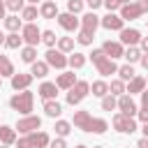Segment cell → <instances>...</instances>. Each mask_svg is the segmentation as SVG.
Returning a JSON list of instances; mask_svg holds the SVG:
<instances>
[{"mask_svg":"<svg viewBox=\"0 0 148 148\" xmlns=\"http://www.w3.org/2000/svg\"><path fill=\"white\" fill-rule=\"evenodd\" d=\"M106 130H109V123L104 118H92V127H90L92 134H104Z\"/></svg>","mask_w":148,"mask_h":148,"instance_id":"cell-35","label":"cell"},{"mask_svg":"<svg viewBox=\"0 0 148 148\" xmlns=\"http://www.w3.org/2000/svg\"><path fill=\"white\" fill-rule=\"evenodd\" d=\"M116 102H118V99H116L113 95H104V97H102V109H104V111H113V109H116Z\"/></svg>","mask_w":148,"mask_h":148,"instance_id":"cell-40","label":"cell"},{"mask_svg":"<svg viewBox=\"0 0 148 148\" xmlns=\"http://www.w3.org/2000/svg\"><path fill=\"white\" fill-rule=\"evenodd\" d=\"M44 113H46L49 118H58V116L62 113V104L56 102V99H46V102H44Z\"/></svg>","mask_w":148,"mask_h":148,"instance_id":"cell-21","label":"cell"},{"mask_svg":"<svg viewBox=\"0 0 148 148\" xmlns=\"http://www.w3.org/2000/svg\"><path fill=\"white\" fill-rule=\"evenodd\" d=\"M76 148H88V146H76Z\"/></svg>","mask_w":148,"mask_h":148,"instance_id":"cell-58","label":"cell"},{"mask_svg":"<svg viewBox=\"0 0 148 148\" xmlns=\"http://www.w3.org/2000/svg\"><path fill=\"white\" fill-rule=\"evenodd\" d=\"M42 42H44L49 49H53V46L58 44V37H56V32H53V30H44V32H42Z\"/></svg>","mask_w":148,"mask_h":148,"instance_id":"cell-38","label":"cell"},{"mask_svg":"<svg viewBox=\"0 0 148 148\" xmlns=\"http://www.w3.org/2000/svg\"><path fill=\"white\" fill-rule=\"evenodd\" d=\"M53 130H56V134H58V136H62V139H65V136L72 132V123H67V120H58V123L53 125Z\"/></svg>","mask_w":148,"mask_h":148,"instance_id":"cell-36","label":"cell"},{"mask_svg":"<svg viewBox=\"0 0 148 148\" xmlns=\"http://www.w3.org/2000/svg\"><path fill=\"white\" fill-rule=\"evenodd\" d=\"M97 25H99V16H97L95 12H88V14H83V16H81V30H83V32L95 35Z\"/></svg>","mask_w":148,"mask_h":148,"instance_id":"cell-13","label":"cell"},{"mask_svg":"<svg viewBox=\"0 0 148 148\" xmlns=\"http://www.w3.org/2000/svg\"><path fill=\"white\" fill-rule=\"evenodd\" d=\"M25 2H28V5H37L39 0H25Z\"/></svg>","mask_w":148,"mask_h":148,"instance_id":"cell-55","label":"cell"},{"mask_svg":"<svg viewBox=\"0 0 148 148\" xmlns=\"http://www.w3.org/2000/svg\"><path fill=\"white\" fill-rule=\"evenodd\" d=\"M95 148H104V146H95Z\"/></svg>","mask_w":148,"mask_h":148,"instance_id":"cell-59","label":"cell"},{"mask_svg":"<svg viewBox=\"0 0 148 148\" xmlns=\"http://www.w3.org/2000/svg\"><path fill=\"white\" fill-rule=\"evenodd\" d=\"M127 148H130V146H127Z\"/></svg>","mask_w":148,"mask_h":148,"instance_id":"cell-64","label":"cell"},{"mask_svg":"<svg viewBox=\"0 0 148 148\" xmlns=\"http://www.w3.org/2000/svg\"><path fill=\"white\" fill-rule=\"evenodd\" d=\"M141 42V32L136 28H123L120 30V44H127V46H136Z\"/></svg>","mask_w":148,"mask_h":148,"instance_id":"cell-14","label":"cell"},{"mask_svg":"<svg viewBox=\"0 0 148 148\" xmlns=\"http://www.w3.org/2000/svg\"><path fill=\"white\" fill-rule=\"evenodd\" d=\"M123 58L127 60V65H132V62H139V58H141V51H139L136 46H127V49H125V53H123Z\"/></svg>","mask_w":148,"mask_h":148,"instance_id":"cell-32","label":"cell"},{"mask_svg":"<svg viewBox=\"0 0 148 148\" xmlns=\"http://www.w3.org/2000/svg\"><path fill=\"white\" fill-rule=\"evenodd\" d=\"M0 148H7V146H0Z\"/></svg>","mask_w":148,"mask_h":148,"instance_id":"cell-61","label":"cell"},{"mask_svg":"<svg viewBox=\"0 0 148 148\" xmlns=\"http://www.w3.org/2000/svg\"><path fill=\"white\" fill-rule=\"evenodd\" d=\"M139 7H141L143 14H148V0H139Z\"/></svg>","mask_w":148,"mask_h":148,"instance_id":"cell-52","label":"cell"},{"mask_svg":"<svg viewBox=\"0 0 148 148\" xmlns=\"http://www.w3.org/2000/svg\"><path fill=\"white\" fill-rule=\"evenodd\" d=\"M37 95L46 102V99H56V95H58V86L56 83H51V81H44L39 88H37Z\"/></svg>","mask_w":148,"mask_h":148,"instance_id":"cell-18","label":"cell"},{"mask_svg":"<svg viewBox=\"0 0 148 148\" xmlns=\"http://www.w3.org/2000/svg\"><path fill=\"white\" fill-rule=\"evenodd\" d=\"M136 116H139L141 123H148V106H141V109L136 111Z\"/></svg>","mask_w":148,"mask_h":148,"instance_id":"cell-46","label":"cell"},{"mask_svg":"<svg viewBox=\"0 0 148 148\" xmlns=\"http://www.w3.org/2000/svg\"><path fill=\"white\" fill-rule=\"evenodd\" d=\"M21 44H23V37L18 32H12V35L5 37V46L7 49H21Z\"/></svg>","mask_w":148,"mask_h":148,"instance_id":"cell-31","label":"cell"},{"mask_svg":"<svg viewBox=\"0 0 148 148\" xmlns=\"http://www.w3.org/2000/svg\"><path fill=\"white\" fill-rule=\"evenodd\" d=\"M123 23H125V21H123L116 12H109L106 16H102V18H99V25H102V28H106V30H123Z\"/></svg>","mask_w":148,"mask_h":148,"instance_id":"cell-12","label":"cell"},{"mask_svg":"<svg viewBox=\"0 0 148 148\" xmlns=\"http://www.w3.org/2000/svg\"><path fill=\"white\" fill-rule=\"evenodd\" d=\"M92 39H95V35L83 32V30H81V32H79V37H76V42H79L81 46H90V44H92Z\"/></svg>","mask_w":148,"mask_h":148,"instance_id":"cell-42","label":"cell"},{"mask_svg":"<svg viewBox=\"0 0 148 148\" xmlns=\"http://www.w3.org/2000/svg\"><path fill=\"white\" fill-rule=\"evenodd\" d=\"M44 62H46L49 67H56V69H65V67H67V58H65V53L58 51V49H49V51L44 53Z\"/></svg>","mask_w":148,"mask_h":148,"instance_id":"cell-7","label":"cell"},{"mask_svg":"<svg viewBox=\"0 0 148 148\" xmlns=\"http://www.w3.org/2000/svg\"><path fill=\"white\" fill-rule=\"evenodd\" d=\"M49 148H67V141H65L62 136H58V139H53V141L49 143Z\"/></svg>","mask_w":148,"mask_h":148,"instance_id":"cell-45","label":"cell"},{"mask_svg":"<svg viewBox=\"0 0 148 148\" xmlns=\"http://www.w3.org/2000/svg\"><path fill=\"white\" fill-rule=\"evenodd\" d=\"M0 141H2L5 146H12V143L16 141V130L9 127V125H0Z\"/></svg>","mask_w":148,"mask_h":148,"instance_id":"cell-22","label":"cell"},{"mask_svg":"<svg viewBox=\"0 0 148 148\" xmlns=\"http://www.w3.org/2000/svg\"><path fill=\"white\" fill-rule=\"evenodd\" d=\"M67 12L69 14H79V12H83V0H67Z\"/></svg>","mask_w":148,"mask_h":148,"instance_id":"cell-39","label":"cell"},{"mask_svg":"<svg viewBox=\"0 0 148 148\" xmlns=\"http://www.w3.org/2000/svg\"><path fill=\"white\" fill-rule=\"evenodd\" d=\"M111 123H113V127H116L118 132H123V134H132V132H136V120L130 118V116H125V113H116Z\"/></svg>","mask_w":148,"mask_h":148,"instance_id":"cell-4","label":"cell"},{"mask_svg":"<svg viewBox=\"0 0 148 148\" xmlns=\"http://www.w3.org/2000/svg\"><path fill=\"white\" fill-rule=\"evenodd\" d=\"M146 90V79L143 76H134L132 81H130V86L125 88V92H130V95H134V92H143Z\"/></svg>","mask_w":148,"mask_h":148,"instance_id":"cell-23","label":"cell"},{"mask_svg":"<svg viewBox=\"0 0 148 148\" xmlns=\"http://www.w3.org/2000/svg\"><path fill=\"white\" fill-rule=\"evenodd\" d=\"M88 92H90V83H88V81H76V83L69 88V92H67V104L76 106Z\"/></svg>","mask_w":148,"mask_h":148,"instance_id":"cell-3","label":"cell"},{"mask_svg":"<svg viewBox=\"0 0 148 148\" xmlns=\"http://www.w3.org/2000/svg\"><path fill=\"white\" fill-rule=\"evenodd\" d=\"M58 25H60L62 30H67V32H74V30H79L81 21H79V18H76L74 14L65 12V14H58Z\"/></svg>","mask_w":148,"mask_h":148,"instance_id":"cell-11","label":"cell"},{"mask_svg":"<svg viewBox=\"0 0 148 148\" xmlns=\"http://www.w3.org/2000/svg\"><path fill=\"white\" fill-rule=\"evenodd\" d=\"M146 23H148V18H146Z\"/></svg>","mask_w":148,"mask_h":148,"instance_id":"cell-63","label":"cell"},{"mask_svg":"<svg viewBox=\"0 0 148 148\" xmlns=\"http://www.w3.org/2000/svg\"><path fill=\"white\" fill-rule=\"evenodd\" d=\"M14 65L7 56H0V76H14Z\"/></svg>","mask_w":148,"mask_h":148,"instance_id":"cell-27","label":"cell"},{"mask_svg":"<svg viewBox=\"0 0 148 148\" xmlns=\"http://www.w3.org/2000/svg\"><path fill=\"white\" fill-rule=\"evenodd\" d=\"M32 83V74H14L12 76V88L14 90H28V86Z\"/></svg>","mask_w":148,"mask_h":148,"instance_id":"cell-19","label":"cell"},{"mask_svg":"<svg viewBox=\"0 0 148 148\" xmlns=\"http://www.w3.org/2000/svg\"><path fill=\"white\" fill-rule=\"evenodd\" d=\"M141 106H148V88L141 92Z\"/></svg>","mask_w":148,"mask_h":148,"instance_id":"cell-51","label":"cell"},{"mask_svg":"<svg viewBox=\"0 0 148 148\" xmlns=\"http://www.w3.org/2000/svg\"><path fill=\"white\" fill-rule=\"evenodd\" d=\"M5 9H7V7H5V2L0 0V18H5Z\"/></svg>","mask_w":148,"mask_h":148,"instance_id":"cell-53","label":"cell"},{"mask_svg":"<svg viewBox=\"0 0 148 148\" xmlns=\"http://www.w3.org/2000/svg\"><path fill=\"white\" fill-rule=\"evenodd\" d=\"M118 76H120V81H132L136 74H134L132 65H123V67H118Z\"/></svg>","mask_w":148,"mask_h":148,"instance_id":"cell-37","label":"cell"},{"mask_svg":"<svg viewBox=\"0 0 148 148\" xmlns=\"http://www.w3.org/2000/svg\"><path fill=\"white\" fill-rule=\"evenodd\" d=\"M102 51H104V56H106V58H111V60H116V58H123V53H125L123 44H120V42H111V39L102 44Z\"/></svg>","mask_w":148,"mask_h":148,"instance_id":"cell-15","label":"cell"},{"mask_svg":"<svg viewBox=\"0 0 148 148\" xmlns=\"http://www.w3.org/2000/svg\"><path fill=\"white\" fill-rule=\"evenodd\" d=\"M146 83H148V76H146Z\"/></svg>","mask_w":148,"mask_h":148,"instance_id":"cell-60","label":"cell"},{"mask_svg":"<svg viewBox=\"0 0 148 148\" xmlns=\"http://www.w3.org/2000/svg\"><path fill=\"white\" fill-rule=\"evenodd\" d=\"M21 60L28 62V65H32V62L37 60V49H35V46H23V49H21Z\"/></svg>","mask_w":148,"mask_h":148,"instance_id":"cell-28","label":"cell"},{"mask_svg":"<svg viewBox=\"0 0 148 148\" xmlns=\"http://www.w3.org/2000/svg\"><path fill=\"white\" fill-rule=\"evenodd\" d=\"M32 104H35V95H32L30 90H21V92H16V95L9 99V106H12L14 111H18L21 116H30Z\"/></svg>","mask_w":148,"mask_h":148,"instance_id":"cell-1","label":"cell"},{"mask_svg":"<svg viewBox=\"0 0 148 148\" xmlns=\"http://www.w3.org/2000/svg\"><path fill=\"white\" fill-rule=\"evenodd\" d=\"M102 2H104V0H86V5H88V7L92 9V12H95L97 7H102Z\"/></svg>","mask_w":148,"mask_h":148,"instance_id":"cell-47","label":"cell"},{"mask_svg":"<svg viewBox=\"0 0 148 148\" xmlns=\"http://www.w3.org/2000/svg\"><path fill=\"white\" fill-rule=\"evenodd\" d=\"M143 136L148 139V123H143Z\"/></svg>","mask_w":148,"mask_h":148,"instance_id":"cell-54","label":"cell"},{"mask_svg":"<svg viewBox=\"0 0 148 148\" xmlns=\"http://www.w3.org/2000/svg\"><path fill=\"white\" fill-rule=\"evenodd\" d=\"M58 51L62 53L74 51V37H58Z\"/></svg>","mask_w":148,"mask_h":148,"instance_id":"cell-34","label":"cell"},{"mask_svg":"<svg viewBox=\"0 0 148 148\" xmlns=\"http://www.w3.org/2000/svg\"><path fill=\"white\" fill-rule=\"evenodd\" d=\"M136 148H148V139H146V136H141V139L136 141Z\"/></svg>","mask_w":148,"mask_h":148,"instance_id":"cell-49","label":"cell"},{"mask_svg":"<svg viewBox=\"0 0 148 148\" xmlns=\"http://www.w3.org/2000/svg\"><path fill=\"white\" fill-rule=\"evenodd\" d=\"M58 5L53 2V0H44L42 5H39V16L42 18H58Z\"/></svg>","mask_w":148,"mask_h":148,"instance_id":"cell-16","label":"cell"},{"mask_svg":"<svg viewBox=\"0 0 148 148\" xmlns=\"http://www.w3.org/2000/svg\"><path fill=\"white\" fill-rule=\"evenodd\" d=\"M95 67H97V72H99L102 76H111V74H118V65H116L111 58H104V60H102V62H97Z\"/></svg>","mask_w":148,"mask_h":148,"instance_id":"cell-20","label":"cell"},{"mask_svg":"<svg viewBox=\"0 0 148 148\" xmlns=\"http://www.w3.org/2000/svg\"><path fill=\"white\" fill-rule=\"evenodd\" d=\"M102 5H104L109 12H116V9H120V2H118V0H104Z\"/></svg>","mask_w":148,"mask_h":148,"instance_id":"cell-44","label":"cell"},{"mask_svg":"<svg viewBox=\"0 0 148 148\" xmlns=\"http://www.w3.org/2000/svg\"><path fill=\"white\" fill-rule=\"evenodd\" d=\"M30 74H32V79H35V76H37V79H44V76L49 74V65H46L44 60H35V62H32Z\"/></svg>","mask_w":148,"mask_h":148,"instance_id":"cell-25","label":"cell"},{"mask_svg":"<svg viewBox=\"0 0 148 148\" xmlns=\"http://www.w3.org/2000/svg\"><path fill=\"white\" fill-rule=\"evenodd\" d=\"M5 7L9 12H21L25 7V0H5Z\"/></svg>","mask_w":148,"mask_h":148,"instance_id":"cell-41","label":"cell"},{"mask_svg":"<svg viewBox=\"0 0 148 148\" xmlns=\"http://www.w3.org/2000/svg\"><path fill=\"white\" fill-rule=\"evenodd\" d=\"M37 14H39V9H37L35 5H25V7L21 9V18H25L28 23H32V21L37 18Z\"/></svg>","mask_w":148,"mask_h":148,"instance_id":"cell-30","label":"cell"},{"mask_svg":"<svg viewBox=\"0 0 148 148\" xmlns=\"http://www.w3.org/2000/svg\"><path fill=\"white\" fill-rule=\"evenodd\" d=\"M2 44H5V35L0 32V46H2Z\"/></svg>","mask_w":148,"mask_h":148,"instance_id":"cell-56","label":"cell"},{"mask_svg":"<svg viewBox=\"0 0 148 148\" xmlns=\"http://www.w3.org/2000/svg\"><path fill=\"white\" fill-rule=\"evenodd\" d=\"M118 2H120V5H127V2H130V0H118Z\"/></svg>","mask_w":148,"mask_h":148,"instance_id":"cell-57","label":"cell"},{"mask_svg":"<svg viewBox=\"0 0 148 148\" xmlns=\"http://www.w3.org/2000/svg\"><path fill=\"white\" fill-rule=\"evenodd\" d=\"M143 12H141V7H139V2H127V5H120V18L123 21H134V18H139Z\"/></svg>","mask_w":148,"mask_h":148,"instance_id":"cell-10","label":"cell"},{"mask_svg":"<svg viewBox=\"0 0 148 148\" xmlns=\"http://www.w3.org/2000/svg\"><path fill=\"white\" fill-rule=\"evenodd\" d=\"M39 127H42V118H39V116H23V118L16 123L14 130H18L21 134H30V132H37Z\"/></svg>","mask_w":148,"mask_h":148,"instance_id":"cell-6","label":"cell"},{"mask_svg":"<svg viewBox=\"0 0 148 148\" xmlns=\"http://www.w3.org/2000/svg\"><path fill=\"white\" fill-rule=\"evenodd\" d=\"M67 65H69L72 69H81V67L86 65V53H79V51H74V53L67 58Z\"/></svg>","mask_w":148,"mask_h":148,"instance_id":"cell-26","label":"cell"},{"mask_svg":"<svg viewBox=\"0 0 148 148\" xmlns=\"http://www.w3.org/2000/svg\"><path fill=\"white\" fill-rule=\"evenodd\" d=\"M21 37H23V42H25L28 46H37V44L42 42V30H39L35 23H25V25L21 28Z\"/></svg>","mask_w":148,"mask_h":148,"instance_id":"cell-5","label":"cell"},{"mask_svg":"<svg viewBox=\"0 0 148 148\" xmlns=\"http://www.w3.org/2000/svg\"><path fill=\"white\" fill-rule=\"evenodd\" d=\"M72 125L76 130H83V132H90L92 127V116L88 111H74V118H72Z\"/></svg>","mask_w":148,"mask_h":148,"instance_id":"cell-9","label":"cell"},{"mask_svg":"<svg viewBox=\"0 0 148 148\" xmlns=\"http://www.w3.org/2000/svg\"><path fill=\"white\" fill-rule=\"evenodd\" d=\"M116 109H120V113H125V116H130V118H134L136 116V104H134V99H132V95H120L118 97V102H116Z\"/></svg>","mask_w":148,"mask_h":148,"instance_id":"cell-8","label":"cell"},{"mask_svg":"<svg viewBox=\"0 0 148 148\" xmlns=\"http://www.w3.org/2000/svg\"><path fill=\"white\" fill-rule=\"evenodd\" d=\"M74 83H76V74H74V72H62V74H58V79H56L58 90H69Z\"/></svg>","mask_w":148,"mask_h":148,"instance_id":"cell-17","label":"cell"},{"mask_svg":"<svg viewBox=\"0 0 148 148\" xmlns=\"http://www.w3.org/2000/svg\"><path fill=\"white\" fill-rule=\"evenodd\" d=\"M139 44H141V51H143V53H148V37H141V42H139Z\"/></svg>","mask_w":148,"mask_h":148,"instance_id":"cell-50","label":"cell"},{"mask_svg":"<svg viewBox=\"0 0 148 148\" xmlns=\"http://www.w3.org/2000/svg\"><path fill=\"white\" fill-rule=\"evenodd\" d=\"M90 90H92L95 97H104V95H109V83L106 81H92Z\"/></svg>","mask_w":148,"mask_h":148,"instance_id":"cell-29","label":"cell"},{"mask_svg":"<svg viewBox=\"0 0 148 148\" xmlns=\"http://www.w3.org/2000/svg\"><path fill=\"white\" fill-rule=\"evenodd\" d=\"M0 83H2V76H0Z\"/></svg>","mask_w":148,"mask_h":148,"instance_id":"cell-62","label":"cell"},{"mask_svg":"<svg viewBox=\"0 0 148 148\" xmlns=\"http://www.w3.org/2000/svg\"><path fill=\"white\" fill-rule=\"evenodd\" d=\"M139 62H141V67H143V69H148V53H141Z\"/></svg>","mask_w":148,"mask_h":148,"instance_id":"cell-48","label":"cell"},{"mask_svg":"<svg viewBox=\"0 0 148 148\" xmlns=\"http://www.w3.org/2000/svg\"><path fill=\"white\" fill-rule=\"evenodd\" d=\"M104 58H106V56H104V51H102V49H92V53H90V60H92L95 65H97V62H102Z\"/></svg>","mask_w":148,"mask_h":148,"instance_id":"cell-43","label":"cell"},{"mask_svg":"<svg viewBox=\"0 0 148 148\" xmlns=\"http://www.w3.org/2000/svg\"><path fill=\"white\" fill-rule=\"evenodd\" d=\"M5 28H7L9 32H18V30L23 28V18H18L16 14H12V16H5Z\"/></svg>","mask_w":148,"mask_h":148,"instance_id":"cell-24","label":"cell"},{"mask_svg":"<svg viewBox=\"0 0 148 148\" xmlns=\"http://www.w3.org/2000/svg\"><path fill=\"white\" fill-rule=\"evenodd\" d=\"M49 143H51V139L46 132H30V134L21 136L16 146L18 148H46Z\"/></svg>","mask_w":148,"mask_h":148,"instance_id":"cell-2","label":"cell"},{"mask_svg":"<svg viewBox=\"0 0 148 148\" xmlns=\"http://www.w3.org/2000/svg\"><path fill=\"white\" fill-rule=\"evenodd\" d=\"M109 95H113V97H116V95H118V97H120V95H125V81L113 79V81L109 83Z\"/></svg>","mask_w":148,"mask_h":148,"instance_id":"cell-33","label":"cell"}]
</instances>
